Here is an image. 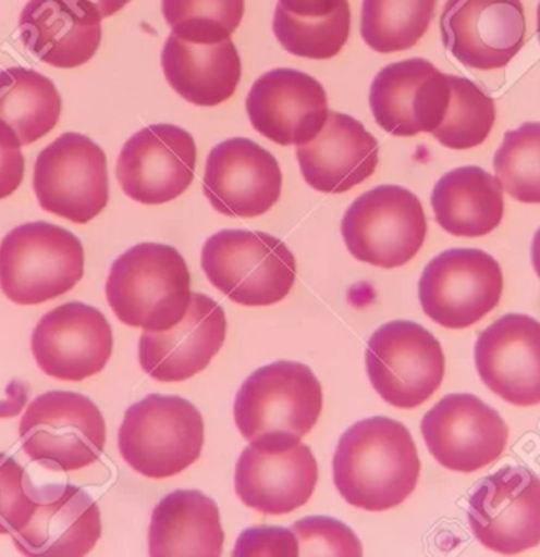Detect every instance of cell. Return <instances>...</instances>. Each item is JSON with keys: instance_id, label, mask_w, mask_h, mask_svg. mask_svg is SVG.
I'll list each match as a JSON object with an SVG mask.
<instances>
[{"instance_id": "6da1fadb", "label": "cell", "mask_w": 540, "mask_h": 557, "mask_svg": "<svg viewBox=\"0 0 540 557\" xmlns=\"http://www.w3.org/2000/svg\"><path fill=\"white\" fill-rule=\"evenodd\" d=\"M332 468L336 490L349 506L384 511L405 503L416 490L420 460L403 423L371 417L342 434Z\"/></svg>"}, {"instance_id": "7a4b0ae2", "label": "cell", "mask_w": 540, "mask_h": 557, "mask_svg": "<svg viewBox=\"0 0 540 557\" xmlns=\"http://www.w3.org/2000/svg\"><path fill=\"white\" fill-rule=\"evenodd\" d=\"M322 388L314 371L291 360H279L254 371L234 401V420L250 446L262 451H286L299 446L317 425Z\"/></svg>"}, {"instance_id": "3957f363", "label": "cell", "mask_w": 540, "mask_h": 557, "mask_svg": "<svg viewBox=\"0 0 540 557\" xmlns=\"http://www.w3.org/2000/svg\"><path fill=\"white\" fill-rule=\"evenodd\" d=\"M187 262L170 245H135L112 262L108 304L119 321L144 332H167L187 314L192 302Z\"/></svg>"}, {"instance_id": "277c9868", "label": "cell", "mask_w": 540, "mask_h": 557, "mask_svg": "<svg viewBox=\"0 0 540 557\" xmlns=\"http://www.w3.org/2000/svg\"><path fill=\"white\" fill-rule=\"evenodd\" d=\"M201 265L220 293L245 307L282 302L296 282V258L285 242L254 231L213 234L202 247Z\"/></svg>"}, {"instance_id": "5b68a950", "label": "cell", "mask_w": 540, "mask_h": 557, "mask_svg": "<svg viewBox=\"0 0 540 557\" xmlns=\"http://www.w3.org/2000/svg\"><path fill=\"white\" fill-rule=\"evenodd\" d=\"M205 420L188 399L152 394L130 406L119 430L122 458L138 474L170 479L198 460Z\"/></svg>"}, {"instance_id": "8992f818", "label": "cell", "mask_w": 540, "mask_h": 557, "mask_svg": "<svg viewBox=\"0 0 540 557\" xmlns=\"http://www.w3.org/2000/svg\"><path fill=\"white\" fill-rule=\"evenodd\" d=\"M83 275V244L58 224H21L0 242V289L13 304L58 299Z\"/></svg>"}, {"instance_id": "52a82bcc", "label": "cell", "mask_w": 540, "mask_h": 557, "mask_svg": "<svg viewBox=\"0 0 540 557\" xmlns=\"http://www.w3.org/2000/svg\"><path fill=\"white\" fill-rule=\"evenodd\" d=\"M20 437L30 460L59 471H79L100 460L107 423L96 403L84 395L47 392L21 419Z\"/></svg>"}, {"instance_id": "ba28073f", "label": "cell", "mask_w": 540, "mask_h": 557, "mask_svg": "<svg viewBox=\"0 0 540 557\" xmlns=\"http://www.w3.org/2000/svg\"><path fill=\"white\" fill-rule=\"evenodd\" d=\"M427 230L419 198L398 185H380L364 193L342 220L349 253L382 269L408 264L422 248Z\"/></svg>"}, {"instance_id": "9c48e42d", "label": "cell", "mask_w": 540, "mask_h": 557, "mask_svg": "<svg viewBox=\"0 0 540 557\" xmlns=\"http://www.w3.org/2000/svg\"><path fill=\"white\" fill-rule=\"evenodd\" d=\"M366 366L371 385L385 403L414 409L443 384L445 359L441 343L426 327L392 321L371 335Z\"/></svg>"}, {"instance_id": "30bf717a", "label": "cell", "mask_w": 540, "mask_h": 557, "mask_svg": "<svg viewBox=\"0 0 540 557\" xmlns=\"http://www.w3.org/2000/svg\"><path fill=\"white\" fill-rule=\"evenodd\" d=\"M34 191L41 209L86 224L110 201L107 156L81 133H64L41 150L34 168Z\"/></svg>"}, {"instance_id": "8fae6325", "label": "cell", "mask_w": 540, "mask_h": 557, "mask_svg": "<svg viewBox=\"0 0 540 557\" xmlns=\"http://www.w3.org/2000/svg\"><path fill=\"white\" fill-rule=\"evenodd\" d=\"M503 289V271L492 255L477 248H452L424 269L419 300L431 321L462 331L492 313Z\"/></svg>"}, {"instance_id": "7c38bea8", "label": "cell", "mask_w": 540, "mask_h": 557, "mask_svg": "<svg viewBox=\"0 0 540 557\" xmlns=\"http://www.w3.org/2000/svg\"><path fill=\"white\" fill-rule=\"evenodd\" d=\"M468 521L486 548L514 556L540 545V478L506 466L480 480L469 497Z\"/></svg>"}, {"instance_id": "4fadbf2b", "label": "cell", "mask_w": 540, "mask_h": 557, "mask_svg": "<svg viewBox=\"0 0 540 557\" xmlns=\"http://www.w3.org/2000/svg\"><path fill=\"white\" fill-rule=\"evenodd\" d=\"M420 430L434 460L466 474L500 460L508 441L503 417L471 394L445 395L424 416Z\"/></svg>"}, {"instance_id": "5bb4252c", "label": "cell", "mask_w": 540, "mask_h": 557, "mask_svg": "<svg viewBox=\"0 0 540 557\" xmlns=\"http://www.w3.org/2000/svg\"><path fill=\"white\" fill-rule=\"evenodd\" d=\"M196 144L177 125L157 124L135 133L118 159L119 184L133 201L157 206L179 198L193 182Z\"/></svg>"}, {"instance_id": "9a60e30c", "label": "cell", "mask_w": 540, "mask_h": 557, "mask_svg": "<svg viewBox=\"0 0 540 557\" xmlns=\"http://www.w3.org/2000/svg\"><path fill=\"white\" fill-rule=\"evenodd\" d=\"M440 26L445 49L469 69H504L525 45L521 0H447Z\"/></svg>"}, {"instance_id": "2e32d148", "label": "cell", "mask_w": 540, "mask_h": 557, "mask_svg": "<svg viewBox=\"0 0 540 557\" xmlns=\"http://www.w3.org/2000/svg\"><path fill=\"white\" fill-rule=\"evenodd\" d=\"M275 157L251 139L217 144L207 157L202 191L217 212L255 219L269 212L282 195Z\"/></svg>"}, {"instance_id": "e0dca14e", "label": "cell", "mask_w": 540, "mask_h": 557, "mask_svg": "<svg viewBox=\"0 0 540 557\" xmlns=\"http://www.w3.org/2000/svg\"><path fill=\"white\" fill-rule=\"evenodd\" d=\"M112 343L110 322L100 310L66 302L40 319L34 329L33 352L48 376L78 383L107 367Z\"/></svg>"}, {"instance_id": "ac0fdd59", "label": "cell", "mask_w": 540, "mask_h": 557, "mask_svg": "<svg viewBox=\"0 0 540 557\" xmlns=\"http://www.w3.org/2000/svg\"><path fill=\"white\" fill-rule=\"evenodd\" d=\"M451 97V75L426 59H408L384 66L371 83L375 121L389 135L409 138L433 133L443 121Z\"/></svg>"}, {"instance_id": "d6986e66", "label": "cell", "mask_w": 540, "mask_h": 557, "mask_svg": "<svg viewBox=\"0 0 540 557\" xmlns=\"http://www.w3.org/2000/svg\"><path fill=\"white\" fill-rule=\"evenodd\" d=\"M245 107L256 132L280 146H300L317 138L329 115L324 87L293 69L259 76Z\"/></svg>"}, {"instance_id": "ffe728a7", "label": "cell", "mask_w": 540, "mask_h": 557, "mask_svg": "<svg viewBox=\"0 0 540 557\" xmlns=\"http://www.w3.org/2000/svg\"><path fill=\"white\" fill-rule=\"evenodd\" d=\"M477 373L504 401L520 408L540 405V322L528 314L498 319L477 338Z\"/></svg>"}, {"instance_id": "44dd1931", "label": "cell", "mask_w": 540, "mask_h": 557, "mask_svg": "<svg viewBox=\"0 0 540 557\" xmlns=\"http://www.w3.org/2000/svg\"><path fill=\"white\" fill-rule=\"evenodd\" d=\"M226 314L216 300L192 293L184 319L167 332H144L139 338V363L160 383H182L201 373L222 349Z\"/></svg>"}, {"instance_id": "7402d4cb", "label": "cell", "mask_w": 540, "mask_h": 557, "mask_svg": "<svg viewBox=\"0 0 540 557\" xmlns=\"http://www.w3.org/2000/svg\"><path fill=\"white\" fill-rule=\"evenodd\" d=\"M100 537L101 513L96 500L70 483L37 490L33 518L12 534L24 556H86Z\"/></svg>"}, {"instance_id": "603a6c76", "label": "cell", "mask_w": 540, "mask_h": 557, "mask_svg": "<svg viewBox=\"0 0 540 557\" xmlns=\"http://www.w3.org/2000/svg\"><path fill=\"white\" fill-rule=\"evenodd\" d=\"M297 161L305 182L321 193L349 191L375 174L380 144L351 115L329 111L317 138L297 146Z\"/></svg>"}, {"instance_id": "cb8c5ba5", "label": "cell", "mask_w": 540, "mask_h": 557, "mask_svg": "<svg viewBox=\"0 0 540 557\" xmlns=\"http://www.w3.org/2000/svg\"><path fill=\"white\" fill-rule=\"evenodd\" d=\"M317 483V458L303 443L279 454L248 446L236 465L238 499L265 515H286L305 506Z\"/></svg>"}, {"instance_id": "d4e9b609", "label": "cell", "mask_w": 540, "mask_h": 557, "mask_svg": "<svg viewBox=\"0 0 540 557\" xmlns=\"http://www.w3.org/2000/svg\"><path fill=\"white\" fill-rule=\"evenodd\" d=\"M21 40L35 58L56 69H76L96 55L101 17L69 0H29L20 17Z\"/></svg>"}, {"instance_id": "484cf974", "label": "cell", "mask_w": 540, "mask_h": 557, "mask_svg": "<svg viewBox=\"0 0 540 557\" xmlns=\"http://www.w3.org/2000/svg\"><path fill=\"white\" fill-rule=\"evenodd\" d=\"M161 69L175 92L196 107H217L236 92L242 62L230 38L195 44L171 34L161 51Z\"/></svg>"}, {"instance_id": "4316f807", "label": "cell", "mask_w": 540, "mask_h": 557, "mask_svg": "<svg viewBox=\"0 0 540 557\" xmlns=\"http://www.w3.org/2000/svg\"><path fill=\"white\" fill-rule=\"evenodd\" d=\"M224 532L216 500L198 490H175L152 511L149 553L159 556H222Z\"/></svg>"}, {"instance_id": "83f0119b", "label": "cell", "mask_w": 540, "mask_h": 557, "mask_svg": "<svg viewBox=\"0 0 540 557\" xmlns=\"http://www.w3.org/2000/svg\"><path fill=\"white\" fill-rule=\"evenodd\" d=\"M431 208L445 233L457 237L487 236L503 220V187L482 168H457L434 185Z\"/></svg>"}, {"instance_id": "f1b7e54d", "label": "cell", "mask_w": 540, "mask_h": 557, "mask_svg": "<svg viewBox=\"0 0 540 557\" xmlns=\"http://www.w3.org/2000/svg\"><path fill=\"white\" fill-rule=\"evenodd\" d=\"M61 114V94L47 76L23 66L0 72V121L16 133L23 146L52 132Z\"/></svg>"}, {"instance_id": "f546056e", "label": "cell", "mask_w": 540, "mask_h": 557, "mask_svg": "<svg viewBox=\"0 0 540 557\" xmlns=\"http://www.w3.org/2000/svg\"><path fill=\"white\" fill-rule=\"evenodd\" d=\"M438 0H364L360 34L382 54L416 47L434 16Z\"/></svg>"}, {"instance_id": "4dcf8cb0", "label": "cell", "mask_w": 540, "mask_h": 557, "mask_svg": "<svg viewBox=\"0 0 540 557\" xmlns=\"http://www.w3.org/2000/svg\"><path fill=\"white\" fill-rule=\"evenodd\" d=\"M496 121L493 98L487 96L472 81L451 75V97L440 127L431 135L452 150L480 146Z\"/></svg>"}, {"instance_id": "1f68e13d", "label": "cell", "mask_w": 540, "mask_h": 557, "mask_svg": "<svg viewBox=\"0 0 540 557\" xmlns=\"http://www.w3.org/2000/svg\"><path fill=\"white\" fill-rule=\"evenodd\" d=\"M273 34L283 48L297 58H335L349 38V5L342 7L328 16H296L277 7L273 15Z\"/></svg>"}, {"instance_id": "d6a6232c", "label": "cell", "mask_w": 540, "mask_h": 557, "mask_svg": "<svg viewBox=\"0 0 540 557\" xmlns=\"http://www.w3.org/2000/svg\"><path fill=\"white\" fill-rule=\"evenodd\" d=\"M494 174L517 201L540 205V122L507 132L494 153Z\"/></svg>"}, {"instance_id": "836d02e7", "label": "cell", "mask_w": 540, "mask_h": 557, "mask_svg": "<svg viewBox=\"0 0 540 557\" xmlns=\"http://www.w3.org/2000/svg\"><path fill=\"white\" fill-rule=\"evenodd\" d=\"M173 34L195 44H219L241 26L245 0H161Z\"/></svg>"}, {"instance_id": "e575fe53", "label": "cell", "mask_w": 540, "mask_h": 557, "mask_svg": "<svg viewBox=\"0 0 540 557\" xmlns=\"http://www.w3.org/2000/svg\"><path fill=\"white\" fill-rule=\"evenodd\" d=\"M37 488L13 457L0 451V535H12L29 523Z\"/></svg>"}, {"instance_id": "d590c367", "label": "cell", "mask_w": 540, "mask_h": 557, "mask_svg": "<svg viewBox=\"0 0 540 557\" xmlns=\"http://www.w3.org/2000/svg\"><path fill=\"white\" fill-rule=\"evenodd\" d=\"M299 543V556H363L353 529L329 517H308L291 525Z\"/></svg>"}, {"instance_id": "8d00e7d4", "label": "cell", "mask_w": 540, "mask_h": 557, "mask_svg": "<svg viewBox=\"0 0 540 557\" xmlns=\"http://www.w3.org/2000/svg\"><path fill=\"white\" fill-rule=\"evenodd\" d=\"M234 556H299V543L291 529L277 525L250 528L238 535Z\"/></svg>"}, {"instance_id": "74e56055", "label": "cell", "mask_w": 540, "mask_h": 557, "mask_svg": "<svg viewBox=\"0 0 540 557\" xmlns=\"http://www.w3.org/2000/svg\"><path fill=\"white\" fill-rule=\"evenodd\" d=\"M23 144L5 122L0 121V199L9 198L24 178Z\"/></svg>"}, {"instance_id": "f35d334b", "label": "cell", "mask_w": 540, "mask_h": 557, "mask_svg": "<svg viewBox=\"0 0 540 557\" xmlns=\"http://www.w3.org/2000/svg\"><path fill=\"white\" fill-rule=\"evenodd\" d=\"M345 5H348V0H279L277 7L290 15L328 16Z\"/></svg>"}, {"instance_id": "ab89813d", "label": "cell", "mask_w": 540, "mask_h": 557, "mask_svg": "<svg viewBox=\"0 0 540 557\" xmlns=\"http://www.w3.org/2000/svg\"><path fill=\"white\" fill-rule=\"evenodd\" d=\"M75 3L79 9L87 10V12L96 13L101 20L115 15L121 12L130 0H69Z\"/></svg>"}, {"instance_id": "60d3db41", "label": "cell", "mask_w": 540, "mask_h": 557, "mask_svg": "<svg viewBox=\"0 0 540 557\" xmlns=\"http://www.w3.org/2000/svg\"><path fill=\"white\" fill-rule=\"evenodd\" d=\"M531 261L532 268H535V271L538 273L540 278V227L536 231L535 237H532Z\"/></svg>"}, {"instance_id": "b9f144b4", "label": "cell", "mask_w": 540, "mask_h": 557, "mask_svg": "<svg viewBox=\"0 0 540 557\" xmlns=\"http://www.w3.org/2000/svg\"><path fill=\"white\" fill-rule=\"evenodd\" d=\"M538 37H539V44H540V2H539V9H538Z\"/></svg>"}]
</instances>
